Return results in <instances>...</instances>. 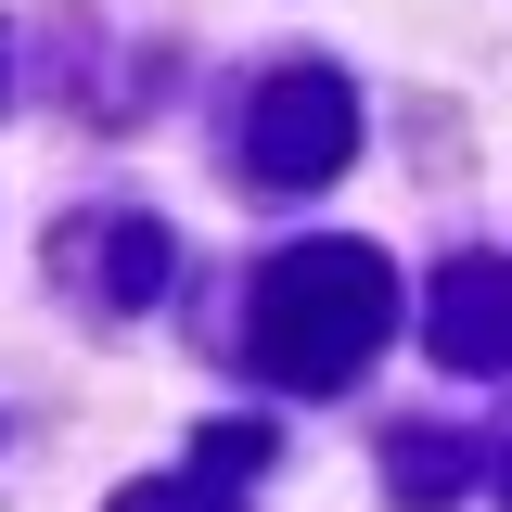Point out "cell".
<instances>
[{
	"label": "cell",
	"instance_id": "cell-1",
	"mask_svg": "<svg viewBox=\"0 0 512 512\" xmlns=\"http://www.w3.org/2000/svg\"><path fill=\"white\" fill-rule=\"evenodd\" d=\"M397 320V269L372 244H308L256 282V359L282 384H346Z\"/></svg>",
	"mask_w": 512,
	"mask_h": 512
},
{
	"label": "cell",
	"instance_id": "cell-2",
	"mask_svg": "<svg viewBox=\"0 0 512 512\" xmlns=\"http://www.w3.org/2000/svg\"><path fill=\"white\" fill-rule=\"evenodd\" d=\"M244 154H256V180H333L346 154H359V103H346V77L333 64H295V77H269L256 90V128H244Z\"/></svg>",
	"mask_w": 512,
	"mask_h": 512
},
{
	"label": "cell",
	"instance_id": "cell-3",
	"mask_svg": "<svg viewBox=\"0 0 512 512\" xmlns=\"http://www.w3.org/2000/svg\"><path fill=\"white\" fill-rule=\"evenodd\" d=\"M423 333H436L448 372H512V269H500V256H448Z\"/></svg>",
	"mask_w": 512,
	"mask_h": 512
},
{
	"label": "cell",
	"instance_id": "cell-4",
	"mask_svg": "<svg viewBox=\"0 0 512 512\" xmlns=\"http://www.w3.org/2000/svg\"><path fill=\"white\" fill-rule=\"evenodd\" d=\"M384 461H397V500H410V512H448V500H461V448H448V436H397Z\"/></svg>",
	"mask_w": 512,
	"mask_h": 512
},
{
	"label": "cell",
	"instance_id": "cell-5",
	"mask_svg": "<svg viewBox=\"0 0 512 512\" xmlns=\"http://www.w3.org/2000/svg\"><path fill=\"white\" fill-rule=\"evenodd\" d=\"M103 282L141 308V295L167 282V231H154V218H116V231H103Z\"/></svg>",
	"mask_w": 512,
	"mask_h": 512
},
{
	"label": "cell",
	"instance_id": "cell-6",
	"mask_svg": "<svg viewBox=\"0 0 512 512\" xmlns=\"http://www.w3.org/2000/svg\"><path fill=\"white\" fill-rule=\"evenodd\" d=\"M256 461H269V436H256V423H218V436L192 448V474H256Z\"/></svg>",
	"mask_w": 512,
	"mask_h": 512
},
{
	"label": "cell",
	"instance_id": "cell-7",
	"mask_svg": "<svg viewBox=\"0 0 512 512\" xmlns=\"http://www.w3.org/2000/svg\"><path fill=\"white\" fill-rule=\"evenodd\" d=\"M116 512H218V500H205V487H192V474H154V487H128Z\"/></svg>",
	"mask_w": 512,
	"mask_h": 512
},
{
	"label": "cell",
	"instance_id": "cell-8",
	"mask_svg": "<svg viewBox=\"0 0 512 512\" xmlns=\"http://www.w3.org/2000/svg\"><path fill=\"white\" fill-rule=\"evenodd\" d=\"M500 500H512V461H500Z\"/></svg>",
	"mask_w": 512,
	"mask_h": 512
}]
</instances>
